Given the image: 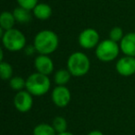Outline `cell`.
Masks as SVG:
<instances>
[{"instance_id": "obj_13", "label": "cell", "mask_w": 135, "mask_h": 135, "mask_svg": "<svg viewBox=\"0 0 135 135\" xmlns=\"http://www.w3.org/2000/svg\"><path fill=\"white\" fill-rule=\"evenodd\" d=\"M16 20L14 17L13 13L9 11H4L2 12L0 16V26L5 31H8L13 29V26L15 25Z\"/></svg>"}, {"instance_id": "obj_8", "label": "cell", "mask_w": 135, "mask_h": 135, "mask_svg": "<svg viewBox=\"0 0 135 135\" xmlns=\"http://www.w3.org/2000/svg\"><path fill=\"white\" fill-rule=\"evenodd\" d=\"M51 98H52L53 103L56 107H65L70 102L71 94H70V90L66 86H59V85H57V86L53 89Z\"/></svg>"}, {"instance_id": "obj_2", "label": "cell", "mask_w": 135, "mask_h": 135, "mask_svg": "<svg viewBox=\"0 0 135 135\" xmlns=\"http://www.w3.org/2000/svg\"><path fill=\"white\" fill-rule=\"evenodd\" d=\"M91 67L89 57L81 52H75L71 54L67 61L68 70L75 77H81L88 73Z\"/></svg>"}, {"instance_id": "obj_4", "label": "cell", "mask_w": 135, "mask_h": 135, "mask_svg": "<svg viewBox=\"0 0 135 135\" xmlns=\"http://www.w3.org/2000/svg\"><path fill=\"white\" fill-rule=\"evenodd\" d=\"M2 43L7 50L10 52H18L24 48L26 45V38L21 31L11 29L5 31L2 37Z\"/></svg>"}, {"instance_id": "obj_15", "label": "cell", "mask_w": 135, "mask_h": 135, "mask_svg": "<svg viewBox=\"0 0 135 135\" xmlns=\"http://www.w3.org/2000/svg\"><path fill=\"white\" fill-rule=\"evenodd\" d=\"M54 127L47 123H40L35 126L32 131V135H56Z\"/></svg>"}, {"instance_id": "obj_17", "label": "cell", "mask_w": 135, "mask_h": 135, "mask_svg": "<svg viewBox=\"0 0 135 135\" xmlns=\"http://www.w3.org/2000/svg\"><path fill=\"white\" fill-rule=\"evenodd\" d=\"M12 74H13V69L11 65L8 64V62H0V75L2 80L4 81L10 80L12 78Z\"/></svg>"}, {"instance_id": "obj_5", "label": "cell", "mask_w": 135, "mask_h": 135, "mask_svg": "<svg viewBox=\"0 0 135 135\" xmlns=\"http://www.w3.org/2000/svg\"><path fill=\"white\" fill-rule=\"evenodd\" d=\"M119 50L120 47L118 43L107 39L98 44L95 49V56L100 61L110 62L118 57Z\"/></svg>"}, {"instance_id": "obj_24", "label": "cell", "mask_w": 135, "mask_h": 135, "mask_svg": "<svg viewBox=\"0 0 135 135\" xmlns=\"http://www.w3.org/2000/svg\"><path fill=\"white\" fill-rule=\"evenodd\" d=\"M56 135H74V134L70 132V131H65V132H62V133H57Z\"/></svg>"}, {"instance_id": "obj_7", "label": "cell", "mask_w": 135, "mask_h": 135, "mask_svg": "<svg viewBox=\"0 0 135 135\" xmlns=\"http://www.w3.org/2000/svg\"><path fill=\"white\" fill-rule=\"evenodd\" d=\"M33 105L32 95L28 91H20L14 97V105L16 109L21 113L30 111Z\"/></svg>"}, {"instance_id": "obj_11", "label": "cell", "mask_w": 135, "mask_h": 135, "mask_svg": "<svg viewBox=\"0 0 135 135\" xmlns=\"http://www.w3.org/2000/svg\"><path fill=\"white\" fill-rule=\"evenodd\" d=\"M119 47L124 55L135 57V32L125 34L120 41Z\"/></svg>"}, {"instance_id": "obj_18", "label": "cell", "mask_w": 135, "mask_h": 135, "mask_svg": "<svg viewBox=\"0 0 135 135\" xmlns=\"http://www.w3.org/2000/svg\"><path fill=\"white\" fill-rule=\"evenodd\" d=\"M52 126L54 127L55 131H56V133H62L67 131L68 128V123L67 120L63 118V117H56L53 120Z\"/></svg>"}, {"instance_id": "obj_22", "label": "cell", "mask_w": 135, "mask_h": 135, "mask_svg": "<svg viewBox=\"0 0 135 135\" xmlns=\"http://www.w3.org/2000/svg\"><path fill=\"white\" fill-rule=\"evenodd\" d=\"M35 51H36V49H35V47H34V45H31V46H28L25 49V52H26L27 55H32Z\"/></svg>"}, {"instance_id": "obj_3", "label": "cell", "mask_w": 135, "mask_h": 135, "mask_svg": "<svg viewBox=\"0 0 135 135\" xmlns=\"http://www.w3.org/2000/svg\"><path fill=\"white\" fill-rule=\"evenodd\" d=\"M50 86L51 81L48 76L36 72L27 78L25 88L32 95L42 96L48 92Z\"/></svg>"}, {"instance_id": "obj_23", "label": "cell", "mask_w": 135, "mask_h": 135, "mask_svg": "<svg viewBox=\"0 0 135 135\" xmlns=\"http://www.w3.org/2000/svg\"><path fill=\"white\" fill-rule=\"evenodd\" d=\"M87 135H104V133L100 131H90Z\"/></svg>"}, {"instance_id": "obj_16", "label": "cell", "mask_w": 135, "mask_h": 135, "mask_svg": "<svg viewBox=\"0 0 135 135\" xmlns=\"http://www.w3.org/2000/svg\"><path fill=\"white\" fill-rule=\"evenodd\" d=\"M70 72L68 70H59L55 73L54 81L59 86H65L70 80Z\"/></svg>"}, {"instance_id": "obj_1", "label": "cell", "mask_w": 135, "mask_h": 135, "mask_svg": "<svg viewBox=\"0 0 135 135\" xmlns=\"http://www.w3.org/2000/svg\"><path fill=\"white\" fill-rule=\"evenodd\" d=\"M58 36L56 32L50 30H44L35 35L33 40V45L36 51L40 55L52 54L58 46Z\"/></svg>"}, {"instance_id": "obj_20", "label": "cell", "mask_w": 135, "mask_h": 135, "mask_svg": "<svg viewBox=\"0 0 135 135\" xmlns=\"http://www.w3.org/2000/svg\"><path fill=\"white\" fill-rule=\"evenodd\" d=\"M123 37H124L123 31H122V29L120 27H114L110 31V32H109V39L116 42V43L120 42Z\"/></svg>"}, {"instance_id": "obj_19", "label": "cell", "mask_w": 135, "mask_h": 135, "mask_svg": "<svg viewBox=\"0 0 135 135\" xmlns=\"http://www.w3.org/2000/svg\"><path fill=\"white\" fill-rule=\"evenodd\" d=\"M9 85L12 90L20 92V91H22L24 87H26V80L20 76H15L9 80Z\"/></svg>"}, {"instance_id": "obj_21", "label": "cell", "mask_w": 135, "mask_h": 135, "mask_svg": "<svg viewBox=\"0 0 135 135\" xmlns=\"http://www.w3.org/2000/svg\"><path fill=\"white\" fill-rule=\"evenodd\" d=\"M17 2L21 8L28 10H33L38 5V0H17Z\"/></svg>"}, {"instance_id": "obj_14", "label": "cell", "mask_w": 135, "mask_h": 135, "mask_svg": "<svg viewBox=\"0 0 135 135\" xmlns=\"http://www.w3.org/2000/svg\"><path fill=\"white\" fill-rule=\"evenodd\" d=\"M12 13L15 17L16 21L20 23H28L32 21L31 10L25 9V8L19 7V8H16Z\"/></svg>"}, {"instance_id": "obj_9", "label": "cell", "mask_w": 135, "mask_h": 135, "mask_svg": "<svg viewBox=\"0 0 135 135\" xmlns=\"http://www.w3.org/2000/svg\"><path fill=\"white\" fill-rule=\"evenodd\" d=\"M116 70L119 75L129 77L135 73V57L123 56L116 64Z\"/></svg>"}, {"instance_id": "obj_10", "label": "cell", "mask_w": 135, "mask_h": 135, "mask_svg": "<svg viewBox=\"0 0 135 135\" xmlns=\"http://www.w3.org/2000/svg\"><path fill=\"white\" fill-rule=\"evenodd\" d=\"M34 67L37 72L48 76L54 70V62L47 55H40L34 59Z\"/></svg>"}, {"instance_id": "obj_6", "label": "cell", "mask_w": 135, "mask_h": 135, "mask_svg": "<svg viewBox=\"0 0 135 135\" xmlns=\"http://www.w3.org/2000/svg\"><path fill=\"white\" fill-rule=\"evenodd\" d=\"M78 41L83 48L92 49L99 44V33L93 28L85 29L80 33Z\"/></svg>"}, {"instance_id": "obj_12", "label": "cell", "mask_w": 135, "mask_h": 135, "mask_svg": "<svg viewBox=\"0 0 135 135\" xmlns=\"http://www.w3.org/2000/svg\"><path fill=\"white\" fill-rule=\"evenodd\" d=\"M32 11H33L34 17L41 21H45L52 15V8L48 4H45V3L38 4Z\"/></svg>"}]
</instances>
